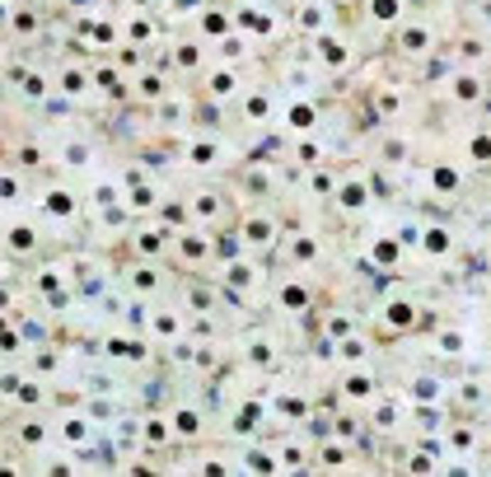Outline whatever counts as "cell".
Segmentation results:
<instances>
[{"instance_id":"6da1fadb","label":"cell","mask_w":491,"mask_h":477,"mask_svg":"<svg viewBox=\"0 0 491 477\" xmlns=\"http://www.w3.org/2000/svg\"><path fill=\"white\" fill-rule=\"evenodd\" d=\"M398 47L407 56H426L431 47H436V33L426 28V23H412V28H402V38H398Z\"/></svg>"},{"instance_id":"7a4b0ae2","label":"cell","mask_w":491,"mask_h":477,"mask_svg":"<svg viewBox=\"0 0 491 477\" xmlns=\"http://www.w3.org/2000/svg\"><path fill=\"white\" fill-rule=\"evenodd\" d=\"M5 248H10V253H33V248H38V230H33V225H10V230H5Z\"/></svg>"},{"instance_id":"3957f363","label":"cell","mask_w":491,"mask_h":477,"mask_svg":"<svg viewBox=\"0 0 491 477\" xmlns=\"http://www.w3.org/2000/svg\"><path fill=\"white\" fill-rule=\"evenodd\" d=\"M384 323H389V328H412V323H416V304L412 300H389V304H384Z\"/></svg>"},{"instance_id":"277c9868","label":"cell","mask_w":491,"mask_h":477,"mask_svg":"<svg viewBox=\"0 0 491 477\" xmlns=\"http://www.w3.org/2000/svg\"><path fill=\"white\" fill-rule=\"evenodd\" d=\"M337 201H342L346 211H360V206L369 201V188L360 183V178H351V183H342V188H337Z\"/></svg>"},{"instance_id":"5b68a950","label":"cell","mask_w":491,"mask_h":477,"mask_svg":"<svg viewBox=\"0 0 491 477\" xmlns=\"http://www.w3.org/2000/svg\"><path fill=\"white\" fill-rule=\"evenodd\" d=\"M286 122H291L295 132H313V127H318V108H313V103H291Z\"/></svg>"},{"instance_id":"8992f818","label":"cell","mask_w":491,"mask_h":477,"mask_svg":"<svg viewBox=\"0 0 491 477\" xmlns=\"http://www.w3.org/2000/svg\"><path fill=\"white\" fill-rule=\"evenodd\" d=\"M318 52H323V61H328L333 70L351 61V52H346V43H337V38H328V33H318Z\"/></svg>"},{"instance_id":"52a82bcc","label":"cell","mask_w":491,"mask_h":477,"mask_svg":"<svg viewBox=\"0 0 491 477\" xmlns=\"http://www.w3.org/2000/svg\"><path fill=\"white\" fill-rule=\"evenodd\" d=\"M482 94V80L473 75V70H463V75H454V99L458 103H473Z\"/></svg>"},{"instance_id":"ba28073f","label":"cell","mask_w":491,"mask_h":477,"mask_svg":"<svg viewBox=\"0 0 491 477\" xmlns=\"http://www.w3.org/2000/svg\"><path fill=\"white\" fill-rule=\"evenodd\" d=\"M43 211L56 215V220H66V215L75 211V201H70V192H47V197H43Z\"/></svg>"},{"instance_id":"9c48e42d","label":"cell","mask_w":491,"mask_h":477,"mask_svg":"<svg viewBox=\"0 0 491 477\" xmlns=\"http://www.w3.org/2000/svg\"><path fill=\"white\" fill-rule=\"evenodd\" d=\"M192 215H197V220H215V215H220V197H215V192H197V197H192Z\"/></svg>"},{"instance_id":"30bf717a","label":"cell","mask_w":491,"mask_h":477,"mask_svg":"<svg viewBox=\"0 0 491 477\" xmlns=\"http://www.w3.org/2000/svg\"><path fill=\"white\" fill-rule=\"evenodd\" d=\"M281 309H291V313L309 309V290L304 286H281Z\"/></svg>"},{"instance_id":"8fae6325","label":"cell","mask_w":491,"mask_h":477,"mask_svg":"<svg viewBox=\"0 0 491 477\" xmlns=\"http://www.w3.org/2000/svg\"><path fill=\"white\" fill-rule=\"evenodd\" d=\"M402 14V0H369V19L374 23H393Z\"/></svg>"},{"instance_id":"7c38bea8","label":"cell","mask_w":491,"mask_h":477,"mask_svg":"<svg viewBox=\"0 0 491 477\" xmlns=\"http://www.w3.org/2000/svg\"><path fill=\"white\" fill-rule=\"evenodd\" d=\"M267 112H271V99H267V94H248V103H244V117H248V122H267Z\"/></svg>"},{"instance_id":"4fadbf2b","label":"cell","mask_w":491,"mask_h":477,"mask_svg":"<svg viewBox=\"0 0 491 477\" xmlns=\"http://www.w3.org/2000/svg\"><path fill=\"white\" fill-rule=\"evenodd\" d=\"M342 393H346V398H369V393H374V379H365V375H346V379H342Z\"/></svg>"},{"instance_id":"5bb4252c","label":"cell","mask_w":491,"mask_h":477,"mask_svg":"<svg viewBox=\"0 0 491 477\" xmlns=\"http://www.w3.org/2000/svg\"><path fill=\"white\" fill-rule=\"evenodd\" d=\"M234 89H239V75H234V70H215V75H211V94H215V99H230Z\"/></svg>"},{"instance_id":"9a60e30c","label":"cell","mask_w":491,"mask_h":477,"mask_svg":"<svg viewBox=\"0 0 491 477\" xmlns=\"http://www.w3.org/2000/svg\"><path fill=\"white\" fill-rule=\"evenodd\" d=\"M271 234H276V225H271V220H248V225H244V239H248V244H271Z\"/></svg>"},{"instance_id":"2e32d148","label":"cell","mask_w":491,"mask_h":477,"mask_svg":"<svg viewBox=\"0 0 491 477\" xmlns=\"http://www.w3.org/2000/svg\"><path fill=\"white\" fill-rule=\"evenodd\" d=\"M150 333L173 342V337H178V318H173V313H155V318H150Z\"/></svg>"},{"instance_id":"e0dca14e","label":"cell","mask_w":491,"mask_h":477,"mask_svg":"<svg viewBox=\"0 0 491 477\" xmlns=\"http://www.w3.org/2000/svg\"><path fill=\"white\" fill-rule=\"evenodd\" d=\"M201 33H206V38H225V33H230V14L211 10L206 19H201Z\"/></svg>"},{"instance_id":"ac0fdd59","label":"cell","mask_w":491,"mask_h":477,"mask_svg":"<svg viewBox=\"0 0 491 477\" xmlns=\"http://www.w3.org/2000/svg\"><path fill=\"white\" fill-rule=\"evenodd\" d=\"M431 188H436V192H454V188H458V168L440 164L436 173H431Z\"/></svg>"},{"instance_id":"d6986e66","label":"cell","mask_w":491,"mask_h":477,"mask_svg":"<svg viewBox=\"0 0 491 477\" xmlns=\"http://www.w3.org/2000/svg\"><path fill=\"white\" fill-rule=\"evenodd\" d=\"M215 159H220V150H215L211 141H197V145H192V164H197V168H211Z\"/></svg>"},{"instance_id":"ffe728a7","label":"cell","mask_w":491,"mask_h":477,"mask_svg":"<svg viewBox=\"0 0 491 477\" xmlns=\"http://www.w3.org/2000/svg\"><path fill=\"white\" fill-rule=\"evenodd\" d=\"M374 262H379V267L398 262V239H374Z\"/></svg>"},{"instance_id":"44dd1931","label":"cell","mask_w":491,"mask_h":477,"mask_svg":"<svg viewBox=\"0 0 491 477\" xmlns=\"http://www.w3.org/2000/svg\"><path fill=\"white\" fill-rule=\"evenodd\" d=\"M61 435H66V444H85V440H90V426L80 422V417H66V426H61Z\"/></svg>"},{"instance_id":"7402d4cb","label":"cell","mask_w":491,"mask_h":477,"mask_svg":"<svg viewBox=\"0 0 491 477\" xmlns=\"http://www.w3.org/2000/svg\"><path fill=\"white\" fill-rule=\"evenodd\" d=\"M131 286H136V290H155V286H159V272H155V267H136V272H131Z\"/></svg>"},{"instance_id":"603a6c76","label":"cell","mask_w":491,"mask_h":477,"mask_svg":"<svg viewBox=\"0 0 491 477\" xmlns=\"http://www.w3.org/2000/svg\"><path fill=\"white\" fill-rule=\"evenodd\" d=\"M468 155L477 159V164H487V159H491V136H487V132H482V136H473V141H468Z\"/></svg>"},{"instance_id":"cb8c5ba5","label":"cell","mask_w":491,"mask_h":477,"mask_svg":"<svg viewBox=\"0 0 491 477\" xmlns=\"http://www.w3.org/2000/svg\"><path fill=\"white\" fill-rule=\"evenodd\" d=\"M445 248H449V230H426V253H445Z\"/></svg>"},{"instance_id":"d4e9b609","label":"cell","mask_w":491,"mask_h":477,"mask_svg":"<svg viewBox=\"0 0 491 477\" xmlns=\"http://www.w3.org/2000/svg\"><path fill=\"white\" fill-rule=\"evenodd\" d=\"M178 66H183V70L201 66V47H197V43H183V47H178Z\"/></svg>"},{"instance_id":"484cf974","label":"cell","mask_w":491,"mask_h":477,"mask_svg":"<svg viewBox=\"0 0 491 477\" xmlns=\"http://www.w3.org/2000/svg\"><path fill=\"white\" fill-rule=\"evenodd\" d=\"M173 426H178L183 435H197V431H201V417H197V412H178V417H173Z\"/></svg>"},{"instance_id":"4316f807","label":"cell","mask_w":491,"mask_h":477,"mask_svg":"<svg viewBox=\"0 0 491 477\" xmlns=\"http://www.w3.org/2000/svg\"><path fill=\"white\" fill-rule=\"evenodd\" d=\"M295 155H300V164H318L323 145H318V141H300V150H295Z\"/></svg>"},{"instance_id":"83f0119b","label":"cell","mask_w":491,"mask_h":477,"mask_svg":"<svg viewBox=\"0 0 491 477\" xmlns=\"http://www.w3.org/2000/svg\"><path fill=\"white\" fill-rule=\"evenodd\" d=\"M318 257V244L313 239H295V262H313Z\"/></svg>"},{"instance_id":"f1b7e54d","label":"cell","mask_w":491,"mask_h":477,"mask_svg":"<svg viewBox=\"0 0 491 477\" xmlns=\"http://www.w3.org/2000/svg\"><path fill=\"white\" fill-rule=\"evenodd\" d=\"M126 33H131V43H155V28H150L146 19H136L131 28H126Z\"/></svg>"},{"instance_id":"f546056e","label":"cell","mask_w":491,"mask_h":477,"mask_svg":"<svg viewBox=\"0 0 491 477\" xmlns=\"http://www.w3.org/2000/svg\"><path fill=\"white\" fill-rule=\"evenodd\" d=\"M333 188H337V183H333V173H313V178H309V192H318V197H328Z\"/></svg>"},{"instance_id":"4dcf8cb0","label":"cell","mask_w":491,"mask_h":477,"mask_svg":"<svg viewBox=\"0 0 491 477\" xmlns=\"http://www.w3.org/2000/svg\"><path fill=\"white\" fill-rule=\"evenodd\" d=\"M94 43H103V47H108V43H117V28H112L108 19H103V23H94Z\"/></svg>"},{"instance_id":"1f68e13d","label":"cell","mask_w":491,"mask_h":477,"mask_svg":"<svg viewBox=\"0 0 491 477\" xmlns=\"http://www.w3.org/2000/svg\"><path fill=\"white\" fill-rule=\"evenodd\" d=\"M131 206H155V188L136 183V192H131Z\"/></svg>"},{"instance_id":"d6a6232c","label":"cell","mask_w":491,"mask_h":477,"mask_svg":"<svg viewBox=\"0 0 491 477\" xmlns=\"http://www.w3.org/2000/svg\"><path fill=\"white\" fill-rule=\"evenodd\" d=\"M61 85H66V94H85V85H90V80L80 75V70H66V80H61Z\"/></svg>"},{"instance_id":"836d02e7","label":"cell","mask_w":491,"mask_h":477,"mask_svg":"<svg viewBox=\"0 0 491 477\" xmlns=\"http://www.w3.org/2000/svg\"><path fill=\"white\" fill-rule=\"evenodd\" d=\"M43 440H47V431H43L38 422H28V426H23V444H43Z\"/></svg>"},{"instance_id":"e575fe53","label":"cell","mask_w":491,"mask_h":477,"mask_svg":"<svg viewBox=\"0 0 491 477\" xmlns=\"http://www.w3.org/2000/svg\"><path fill=\"white\" fill-rule=\"evenodd\" d=\"M323 463H328V468L346 463V449H342V444H328V449H323Z\"/></svg>"},{"instance_id":"d590c367","label":"cell","mask_w":491,"mask_h":477,"mask_svg":"<svg viewBox=\"0 0 491 477\" xmlns=\"http://www.w3.org/2000/svg\"><path fill=\"white\" fill-rule=\"evenodd\" d=\"M33 28H38V23H33V14H14V33H19V38H28Z\"/></svg>"},{"instance_id":"8d00e7d4","label":"cell","mask_w":491,"mask_h":477,"mask_svg":"<svg viewBox=\"0 0 491 477\" xmlns=\"http://www.w3.org/2000/svg\"><path fill=\"white\" fill-rule=\"evenodd\" d=\"M257 417H262V407H257V402H248V407H244V417H239V431H248V426H253Z\"/></svg>"},{"instance_id":"74e56055","label":"cell","mask_w":491,"mask_h":477,"mask_svg":"<svg viewBox=\"0 0 491 477\" xmlns=\"http://www.w3.org/2000/svg\"><path fill=\"white\" fill-rule=\"evenodd\" d=\"M393 422H398V417H393V407H379V412H374V426H379V431H393Z\"/></svg>"},{"instance_id":"f35d334b","label":"cell","mask_w":491,"mask_h":477,"mask_svg":"<svg viewBox=\"0 0 491 477\" xmlns=\"http://www.w3.org/2000/svg\"><path fill=\"white\" fill-rule=\"evenodd\" d=\"M66 164H90V150H85V145H70V150H66Z\"/></svg>"},{"instance_id":"ab89813d","label":"cell","mask_w":491,"mask_h":477,"mask_svg":"<svg viewBox=\"0 0 491 477\" xmlns=\"http://www.w3.org/2000/svg\"><path fill=\"white\" fill-rule=\"evenodd\" d=\"M0 192H5V197H19V178H14V173H5V178H0Z\"/></svg>"},{"instance_id":"60d3db41","label":"cell","mask_w":491,"mask_h":477,"mask_svg":"<svg viewBox=\"0 0 491 477\" xmlns=\"http://www.w3.org/2000/svg\"><path fill=\"white\" fill-rule=\"evenodd\" d=\"M449 444H458V449L468 454V449H473V435H468V431H449Z\"/></svg>"},{"instance_id":"b9f144b4","label":"cell","mask_w":491,"mask_h":477,"mask_svg":"<svg viewBox=\"0 0 491 477\" xmlns=\"http://www.w3.org/2000/svg\"><path fill=\"white\" fill-rule=\"evenodd\" d=\"M183 253H188V257H206V244H201V239H183Z\"/></svg>"},{"instance_id":"7bdbcfd3","label":"cell","mask_w":491,"mask_h":477,"mask_svg":"<svg viewBox=\"0 0 491 477\" xmlns=\"http://www.w3.org/2000/svg\"><path fill=\"white\" fill-rule=\"evenodd\" d=\"M164 435H168V431H164V422H150V426H146V440H150V444H159Z\"/></svg>"},{"instance_id":"ee69618b","label":"cell","mask_w":491,"mask_h":477,"mask_svg":"<svg viewBox=\"0 0 491 477\" xmlns=\"http://www.w3.org/2000/svg\"><path fill=\"white\" fill-rule=\"evenodd\" d=\"M23 89H28V94H33V99H38V94H47V80H38V75H28V80H23Z\"/></svg>"},{"instance_id":"f6af8a7d","label":"cell","mask_w":491,"mask_h":477,"mask_svg":"<svg viewBox=\"0 0 491 477\" xmlns=\"http://www.w3.org/2000/svg\"><path fill=\"white\" fill-rule=\"evenodd\" d=\"M374 108H384V112H398V94H379V99H374Z\"/></svg>"},{"instance_id":"bcb514c9","label":"cell","mask_w":491,"mask_h":477,"mask_svg":"<svg viewBox=\"0 0 491 477\" xmlns=\"http://www.w3.org/2000/svg\"><path fill=\"white\" fill-rule=\"evenodd\" d=\"M281 412H286V417H300L304 402H300V398H281Z\"/></svg>"},{"instance_id":"7dc6e473","label":"cell","mask_w":491,"mask_h":477,"mask_svg":"<svg viewBox=\"0 0 491 477\" xmlns=\"http://www.w3.org/2000/svg\"><path fill=\"white\" fill-rule=\"evenodd\" d=\"M141 253H159V234H141Z\"/></svg>"},{"instance_id":"c3c4849f","label":"cell","mask_w":491,"mask_h":477,"mask_svg":"<svg viewBox=\"0 0 491 477\" xmlns=\"http://www.w3.org/2000/svg\"><path fill=\"white\" fill-rule=\"evenodd\" d=\"M300 23H304V28H318V23H323V14H318V10H304Z\"/></svg>"},{"instance_id":"681fc988","label":"cell","mask_w":491,"mask_h":477,"mask_svg":"<svg viewBox=\"0 0 491 477\" xmlns=\"http://www.w3.org/2000/svg\"><path fill=\"white\" fill-rule=\"evenodd\" d=\"M281 463H286V468H300V463H304V449H286V459H281Z\"/></svg>"},{"instance_id":"f907efd6","label":"cell","mask_w":491,"mask_h":477,"mask_svg":"<svg viewBox=\"0 0 491 477\" xmlns=\"http://www.w3.org/2000/svg\"><path fill=\"white\" fill-rule=\"evenodd\" d=\"M99 85L103 89H122V85H117V70H99Z\"/></svg>"},{"instance_id":"816d5d0a","label":"cell","mask_w":491,"mask_h":477,"mask_svg":"<svg viewBox=\"0 0 491 477\" xmlns=\"http://www.w3.org/2000/svg\"><path fill=\"white\" fill-rule=\"evenodd\" d=\"M131 5H150V0H131Z\"/></svg>"}]
</instances>
